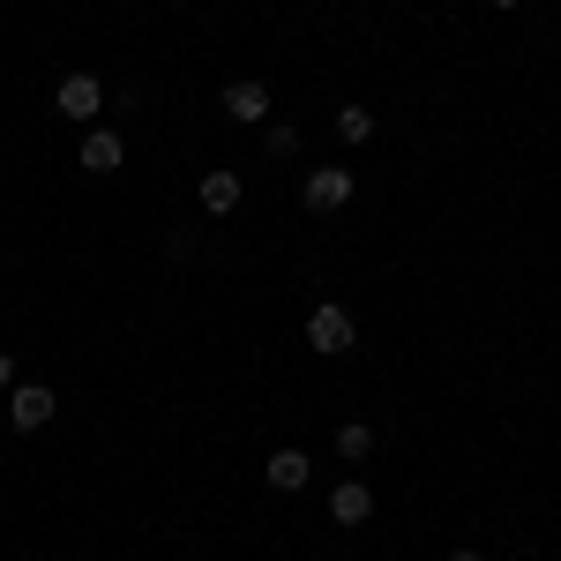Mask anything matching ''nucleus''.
<instances>
[{
    "instance_id": "nucleus-7",
    "label": "nucleus",
    "mask_w": 561,
    "mask_h": 561,
    "mask_svg": "<svg viewBox=\"0 0 561 561\" xmlns=\"http://www.w3.org/2000/svg\"><path fill=\"white\" fill-rule=\"evenodd\" d=\"M240 195H248V187H240L232 165H210V173H203V210H210V217H232V210H240Z\"/></svg>"
},
{
    "instance_id": "nucleus-6",
    "label": "nucleus",
    "mask_w": 561,
    "mask_h": 561,
    "mask_svg": "<svg viewBox=\"0 0 561 561\" xmlns=\"http://www.w3.org/2000/svg\"><path fill=\"white\" fill-rule=\"evenodd\" d=\"M262 479H270L277 494H300L307 479H314V457H307V449H277V457L262 465Z\"/></svg>"
},
{
    "instance_id": "nucleus-4",
    "label": "nucleus",
    "mask_w": 561,
    "mask_h": 561,
    "mask_svg": "<svg viewBox=\"0 0 561 561\" xmlns=\"http://www.w3.org/2000/svg\"><path fill=\"white\" fill-rule=\"evenodd\" d=\"M300 203L307 210H345L352 203V173L345 165H314V173L300 180Z\"/></svg>"
},
{
    "instance_id": "nucleus-13",
    "label": "nucleus",
    "mask_w": 561,
    "mask_h": 561,
    "mask_svg": "<svg viewBox=\"0 0 561 561\" xmlns=\"http://www.w3.org/2000/svg\"><path fill=\"white\" fill-rule=\"evenodd\" d=\"M0 389H15V352H0Z\"/></svg>"
},
{
    "instance_id": "nucleus-3",
    "label": "nucleus",
    "mask_w": 561,
    "mask_h": 561,
    "mask_svg": "<svg viewBox=\"0 0 561 561\" xmlns=\"http://www.w3.org/2000/svg\"><path fill=\"white\" fill-rule=\"evenodd\" d=\"M307 345L322 352V359H337V352H352V314L337 300H322L314 314H307Z\"/></svg>"
},
{
    "instance_id": "nucleus-14",
    "label": "nucleus",
    "mask_w": 561,
    "mask_h": 561,
    "mask_svg": "<svg viewBox=\"0 0 561 561\" xmlns=\"http://www.w3.org/2000/svg\"><path fill=\"white\" fill-rule=\"evenodd\" d=\"M442 561H486V554H442Z\"/></svg>"
},
{
    "instance_id": "nucleus-15",
    "label": "nucleus",
    "mask_w": 561,
    "mask_h": 561,
    "mask_svg": "<svg viewBox=\"0 0 561 561\" xmlns=\"http://www.w3.org/2000/svg\"><path fill=\"white\" fill-rule=\"evenodd\" d=\"M494 8H517V0H494Z\"/></svg>"
},
{
    "instance_id": "nucleus-11",
    "label": "nucleus",
    "mask_w": 561,
    "mask_h": 561,
    "mask_svg": "<svg viewBox=\"0 0 561 561\" xmlns=\"http://www.w3.org/2000/svg\"><path fill=\"white\" fill-rule=\"evenodd\" d=\"M337 135H345V142H367V135H375V113H367V105H337Z\"/></svg>"
},
{
    "instance_id": "nucleus-9",
    "label": "nucleus",
    "mask_w": 561,
    "mask_h": 561,
    "mask_svg": "<svg viewBox=\"0 0 561 561\" xmlns=\"http://www.w3.org/2000/svg\"><path fill=\"white\" fill-rule=\"evenodd\" d=\"M225 121L262 128V121H270V90H262V83H232V90H225Z\"/></svg>"
},
{
    "instance_id": "nucleus-2",
    "label": "nucleus",
    "mask_w": 561,
    "mask_h": 561,
    "mask_svg": "<svg viewBox=\"0 0 561 561\" xmlns=\"http://www.w3.org/2000/svg\"><path fill=\"white\" fill-rule=\"evenodd\" d=\"M53 412H60V397H53L45 382H15V389H8V427H15V434H38Z\"/></svg>"
},
{
    "instance_id": "nucleus-10",
    "label": "nucleus",
    "mask_w": 561,
    "mask_h": 561,
    "mask_svg": "<svg viewBox=\"0 0 561 561\" xmlns=\"http://www.w3.org/2000/svg\"><path fill=\"white\" fill-rule=\"evenodd\" d=\"M337 457H345V465H367V457H375V427L345 420V427H337Z\"/></svg>"
},
{
    "instance_id": "nucleus-1",
    "label": "nucleus",
    "mask_w": 561,
    "mask_h": 561,
    "mask_svg": "<svg viewBox=\"0 0 561 561\" xmlns=\"http://www.w3.org/2000/svg\"><path fill=\"white\" fill-rule=\"evenodd\" d=\"M53 113H60V121H76V128H90V121L105 113V83H98V76H60Z\"/></svg>"
},
{
    "instance_id": "nucleus-12",
    "label": "nucleus",
    "mask_w": 561,
    "mask_h": 561,
    "mask_svg": "<svg viewBox=\"0 0 561 561\" xmlns=\"http://www.w3.org/2000/svg\"><path fill=\"white\" fill-rule=\"evenodd\" d=\"M293 150H300V128L277 121V128H270V158H293Z\"/></svg>"
},
{
    "instance_id": "nucleus-8",
    "label": "nucleus",
    "mask_w": 561,
    "mask_h": 561,
    "mask_svg": "<svg viewBox=\"0 0 561 561\" xmlns=\"http://www.w3.org/2000/svg\"><path fill=\"white\" fill-rule=\"evenodd\" d=\"M121 158H128V142H121L113 128H90L83 135V173L105 180V173H121Z\"/></svg>"
},
{
    "instance_id": "nucleus-5",
    "label": "nucleus",
    "mask_w": 561,
    "mask_h": 561,
    "mask_svg": "<svg viewBox=\"0 0 561 561\" xmlns=\"http://www.w3.org/2000/svg\"><path fill=\"white\" fill-rule=\"evenodd\" d=\"M367 517H375V486H367V479H345V486L330 494V524H345V531H359Z\"/></svg>"
}]
</instances>
